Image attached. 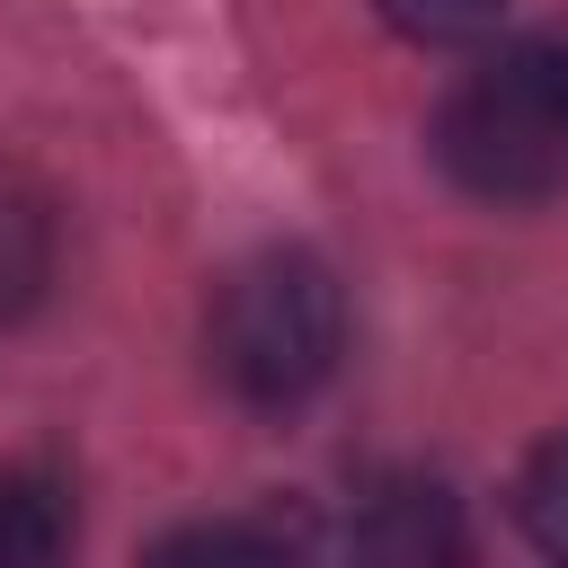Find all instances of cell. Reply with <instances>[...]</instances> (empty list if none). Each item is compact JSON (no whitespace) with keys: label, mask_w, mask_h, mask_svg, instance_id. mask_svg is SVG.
<instances>
[{"label":"cell","mask_w":568,"mask_h":568,"mask_svg":"<svg viewBox=\"0 0 568 568\" xmlns=\"http://www.w3.org/2000/svg\"><path fill=\"white\" fill-rule=\"evenodd\" d=\"M435 160L479 204L568 195V36L479 53L435 115Z\"/></svg>","instance_id":"obj_1"},{"label":"cell","mask_w":568,"mask_h":568,"mask_svg":"<svg viewBox=\"0 0 568 568\" xmlns=\"http://www.w3.org/2000/svg\"><path fill=\"white\" fill-rule=\"evenodd\" d=\"M346 355V293L311 248H257L213 284L204 364L240 408H302Z\"/></svg>","instance_id":"obj_2"},{"label":"cell","mask_w":568,"mask_h":568,"mask_svg":"<svg viewBox=\"0 0 568 568\" xmlns=\"http://www.w3.org/2000/svg\"><path fill=\"white\" fill-rule=\"evenodd\" d=\"M346 550L399 559V568H417V559H462V515H453V497H444L435 479H382V488H364V506H355V524H346Z\"/></svg>","instance_id":"obj_3"},{"label":"cell","mask_w":568,"mask_h":568,"mask_svg":"<svg viewBox=\"0 0 568 568\" xmlns=\"http://www.w3.org/2000/svg\"><path fill=\"white\" fill-rule=\"evenodd\" d=\"M53 284V204L0 178V320H27Z\"/></svg>","instance_id":"obj_4"},{"label":"cell","mask_w":568,"mask_h":568,"mask_svg":"<svg viewBox=\"0 0 568 568\" xmlns=\"http://www.w3.org/2000/svg\"><path fill=\"white\" fill-rule=\"evenodd\" d=\"M71 541V497L27 470V462H0V568H27V559H53Z\"/></svg>","instance_id":"obj_5"},{"label":"cell","mask_w":568,"mask_h":568,"mask_svg":"<svg viewBox=\"0 0 568 568\" xmlns=\"http://www.w3.org/2000/svg\"><path fill=\"white\" fill-rule=\"evenodd\" d=\"M515 515H524V532H532V550H550V559H568V426L524 462V488H515Z\"/></svg>","instance_id":"obj_6"},{"label":"cell","mask_w":568,"mask_h":568,"mask_svg":"<svg viewBox=\"0 0 568 568\" xmlns=\"http://www.w3.org/2000/svg\"><path fill=\"white\" fill-rule=\"evenodd\" d=\"M373 9L417 44H470V36H488L506 18V0H373Z\"/></svg>","instance_id":"obj_7"},{"label":"cell","mask_w":568,"mask_h":568,"mask_svg":"<svg viewBox=\"0 0 568 568\" xmlns=\"http://www.w3.org/2000/svg\"><path fill=\"white\" fill-rule=\"evenodd\" d=\"M284 559L293 550V532L284 524H195V532H169L160 541V559Z\"/></svg>","instance_id":"obj_8"}]
</instances>
